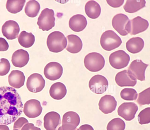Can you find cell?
Instances as JSON below:
<instances>
[{"instance_id": "obj_1", "label": "cell", "mask_w": 150, "mask_h": 130, "mask_svg": "<svg viewBox=\"0 0 150 130\" xmlns=\"http://www.w3.org/2000/svg\"><path fill=\"white\" fill-rule=\"evenodd\" d=\"M23 108L20 96L14 88L0 87V124L8 125L15 122Z\"/></svg>"}, {"instance_id": "obj_2", "label": "cell", "mask_w": 150, "mask_h": 130, "mask_svg": "<svg viewBox=\"0 0 150 130\" xmlns=\"http://www.w3.org/2000/svg\"><path fill=\"white\" fill-rule=\"evenodd\" d=\"M67 44V40L64 34L60 32L55 31L50 33L47 40L48 48L50 52L58 53L65 48Z\"/></svg>"}, {"instance_id": "obj_3", "label": "cell", "mask_w": 150, "mask_h": 130, "mask_svg": "<svg viewBox=\"0 0 150 130\" xmlns=\"http://www.w3.org/2000/svg\"><path fill=\"white\" fill-rule=\"evenodd\" d=\"M122 43L121 38L112 30H108L104 32L100 39L102 47L107 51H110L119 47Z\"/></svg>"}, {"instance_id": "obj_4", "label": "cell", "mask_w": 150, "mask_h": 130, "mask_svg": "<svg viewBox=\"0 0 150 130\" xmlns=\"http://www.w3.org/2000/svg\"><path fill=\"white\" fill-rule=\"evenodd\" d=\"M105 62L103 56L96 52L88 54L85 57L84 60L85 67L90 71L93 72L101 70L104 67Z\"/></svg>"}, {"instance_id": "obj_5", "label": "cell", "mask_w": 150, "mask_h": 130, "mask_svg": "<svg viewBox=\"0 0 150 130\" xmlns=\"http://www.w3.org/2000/svg\"><path fill=\"white\" fill-rule=\"evenodd\" d=\"M54 12L52 9L46 8L43 10L39 16L37 24L43 31H48L55 25Z\"/></svg>"}, {"instance_id": "obj_6", "label": "cell", "mask_w": 150, "mask_h": 130, "mask_svg": "<svg viewBox=\"0 0 150 130\" xmlns=\"http://www.w3.org/2000/svg\"><path fill=\"white\" fill-rule=\"evenodd\" d=\"M109 60L112 67L119 69L124 68L128 65L130 58L125 51L120 50L112 53L109 56Z\"/></svg>"}, {"instance_id": "obj_7", "label": "cell", "mask_w": 150, "mask_h": 130, "mask_svg": "<svg viewBox=\"0 0 150 130\" xmlns=\"http://www.w3.org/2000/svg\"><path fill=\"white\" fill-rule=\"evenodd\" d=\"M149 26V23L147 20L137 16L129 20L126 25L125 29L128 33L134 35L145 31Z\"/></svg>"}, {"instance_id": "obj_8", "label": "cell", "mask_w": 150, "mask_h": 130, "mask_svg": "<svg viewBox=\"0 0 150 130\" xmlns=\"http://www.w3.org/2000/svg\"><path fill=\"white\" fill-rule=\"evenodd\" d=\"M148 66L141 60L136 59L131 63L127 71L133 78L143 81L145 80V71Z\"/></svg>"}, {"instance_id": "obj_9", "label": "cell", "mask_w": 150, "mask_h": 130, "mask_svg": "<svg viewBox=\"0 0 150 130\" xmlns=\"http://www.w3.org/2000/svg\"><path fill=\"white\" fill-rule=\"evenodd\" d=\"M90 90L95 93L100 94L105 92L108 88V83L104 76L99 74L93 76L89 82Z\"/></svg>"}, {"instance_id": "obj_10", "label": "cell", "mask_w": 150, "mask_h": 130, "mask_svg": "<svg viewBox=\"0 0 150 130\" xmlns=\"http://www.w3.org/2000/svg\"><path fill=\"white\" fill-rule=\"evenodd\" d=\"M45 83V81L42 75L35 73L30 75L28 78L26 87L29 91L37 93L43 89Z\"/></svg>"}, {"instance_id": "obj_11", "label": "cell", "mask_w": 150, "mask_h": 130, "mask_svg": "<svg viewBox=\"0 0 150 130\" xmlns=\"http://www.w3.org/2000/svg\"><path fill=\"white\" fill-rule=\"evenodd\" d=\"M138 109L137 105L133 102H124L119 107L118 114L125 120L130 121L135 117Z\"/></svg>"}, {"instance_id": "obj_12", "label": "cell", "mask_w": 150, "mask_h": 130, "mask_svg": "<svg viewBox=\"0 0 150 130\" xmlns=\"http://www.w3.org/2000/svg\"><path fill=\"white\" fill-rule=\"evenodd\" d=\"M78 114L73 111H69L63 115L62 121V130H76L80 122Z\"/></svg>"}, {"instance_id": "obj_13", "label": "cell", "mask_w": 150, "mask_h": 130, "mask_svg": "<svg viewBox=\"0 0 150 130\" xmlns=\"http://www.w3.org/2000/svg\"><path fill=\"white\" fill-rule=\"evenodd\" d=\"M63 68L60 64L56 62L47 64L44 68V73L45 77L51 81L59 79L62 75Z\"/></svg>"}, {"instance_id": "obj_14", "label": "cell", "mask_w": 150, "mask_h": 130, "mask_svg": "<svg viewBox=\"0 0 150 130\" xmlns=\"http://www.w3.org/2000/svg\"><path fill=\"white\" fill-rule=\"evenodd\" d=\"M42 110L40 102L37 100L32 99L27 101L25 103L23 112L28 118H33L40 116Z\"/></svg>"}, {"instance_id": "obj_15", "label": "cell", "mask_w": 150, "mask_h": 130, "mask_svg": "<svg viewBox=\"0 0 150 130\" xmlns=\"http://www.w3.org/2000/svg\"><path fill=\"white\" fill-rule=\"evenodd\" d=\"M20 30L18 23L11 20L6 21L3 25L1 28L3 35L7 39L10 40L17 37Z\"/></svg>"}, {"instance_id": "obj_16", "label": "cell", "mask_w": 150, "mask_h": 130, "mask_svg": "<svg viewBox=\"0 0 150 130\" xmlns=\"http://www.w3.org/2000/svg\"><path fill=\"white\" fill-rule=\"evenodd\" d=\"M117 105V102L115 98L108 95L102 97L98 103L99 110L105 114L111 113L115 110Z\"/></svg>"}, {"instance_id": "obj_17", "label": "cell", "mask_w": 150, "mask_h": 130, "mask_svg": "<svg viewBox=\"0 0 150 130\" xmlns=\"http://www.w3.org/2000/svg\"><path fill=\"white\" fill-rule=\"evenodd\" d=\"M43 119L44 126L46 130H57L61 123L59 114L54 111L50 112L46 114Z\"/></svg>"}, {"instance_id": "obj_18", "label": "cell", "mask_w": 150, "mask_h": 130, "mask_svg": "<svg viewBox=\"0 0 150 130\" xmlns=\"http://www.w3.org/2000/svg\"><path fill=\"white\" fill-rule=\"evenodd\" d=\"M129 19L128 16L123 13H119L113 17L112 25L114 28L122 36H126L128 33L125 29L126 24Z\"/></svg>"}, {"instance_id": "obj_19", "label": "cell", "mask_w": 150, "mask_h": 130, "mask_svg": "<svg viewBox=\"0 0 150 130\" xmlns=\"http://www.w3.org/2000/svg\"><path fill=\"white\" fill-rule=\"evenodd\" d=\"M29 59L28 52L23 49H20L16 51L13 53L11 61L15 67L22 68L28 64Z\"/></svg>"}, {"instance_id": "obj_20", "label": "cell", "mask_w": 150, "mask_h": 130, "mask_svg": "<svg viewBox=\"0 0 150 130\" xmlns=\"http://www.w3.org/2000/svg\"><path fill=\"white\" fill-rule=\"evenodd\" d=\"M115 80L117 84L120 87H134L136 84L137 80L131 76L127 70H125L118 72Z\"/></svg>"}, {"instance_id": "obj_21", "label": "cell", "mask_w": 150, "mask_h": 130, "mask_svg": "<svg viewBox=\"0 0 150 130\" xmlns=\"http://www.w3.org/2000/svg\"><path fill=\"white\" fill-rule=\"evenodd\" d=\"M87 24L85 17L81 14L74 15L70 18L69 21L70 28L75 32H79L83 30Z\"/></svg>"}, {"instance_id": "obj_22", "label": "cell", "mask_w": 150, "mask_h": 130, "mask_svg": "<svg viewBox=\"0 0 150 130\" xmlns=\"http://www.w3.org/2000/svg\"><path fill=\"white\" fill-rule=\"evenodd\" d=\"M25 79V77L23 72L18 70H12L8 77L9 84L16 88H19L23 86Z\"/></svg>"}, {"instance_id": "obj_23", "label": "cell", "mask_w": 150, "mask_h": 130, "mask_svg": "<svg viewBox=\"0 0 150 130\" xmlns=\"http://www.w3.org/2000/svg\"><path fill=\"white\" fill-rule=\"evenodd\" d=\"M68 44L66 49L71 53L75 54L79 52L82 49V41L78 36L71 34L67 37Z\"/></svg>"}, {"instance_id": "obj_24", "label": "cell", "mask_w": 150, "mask_h": 130, "mask_svg": "<svg viewBox=\"0 0 150 130\" xmlns=\"http://www.w3.org/2000/svg\"><path fill=\"white\" fill-rule=\"evenodd\" d=\"M49 93L53 99L60 100L63 98L67 93V89L65 85L60 82L53 84L51 86Z\"/></svg>"}, {"instance_id": "obj_25", "label": "cell", "mask_w": 150, "mask_h": 130, "mask_svg": "<svg viewBox=\"0 0 150 130\" xmlns=\"http://www.w3.org/2000/svg\"><path fill=\"white\" fill-rule=\"evenodd\" d=\"M144 46L143 39L139 37H135L129 39L126 43L127 50L132 54L137 53L140 52Z\"/></svg>"}, {"instance_id": "obj_26", "label": "cell", "mask_w": 150, "mask_h": 130, "mask_svg": "<svg viewBox=\"0 0 150 130\" xmlns=\"http://www.w3.org/2000/svg\"><path fill=\"white\" fill-rule=\"evenodd\" d=\"M85 10L88 17L93 19L98 17L101 11L99 4L94 0H90L86 3L85 6Z\"/></svg>"}, {"instance_id": "obj_27", "label": "cell", "mask_w": 150, "mask_h": 130, "mask_svg": "<svg viewBox=\"0 0 150 130\" xmlns=\"http://www.w3.org/2000/svg\"><path fill=\"white\" fill-rule=\"evenodd\" d=\"M146 3L144 0H127L123 6V8L126 12L133 13L144 7Z\"/></svg>"}, {"instance_id": "obj_28", "label": "cell", "mask_w": 150, "mask_h": 130, "mask_svg": "<svg viewBox=\"0 0 150 130\" xmlns=\"http://www.w3.org/2000/svg\"><path fill=\"white\" fill-rule=\"evenodd\" d=\"M18 39L21 46L25 48H29L34 44L35 37L32 32L28 33L23 31L19 35Z\"/></svg>"}, {"instance_id": "obj_29", "label": "cell", "mask_w": 150, "mask_h": 130, "mask_svg": "<svg viewBox=\"0 0 150 130\" xmlns=\"http://www.w3.org/2000/svg\"><path fill=\"white\" fill-rule=\"evenodd\" d=\"M39 3L35 0H30L27 2L25 8V12L28 17L34 18L36 16L40 9Z\"/></svg>"}, {"instance_id": "obj_30", "label": "cell", "mask_w": 150, "mask_h": 130, "mask_svg": "<svg viewBox=\"0 0 150 130\" xmlns=\"http://www.w3.org/2000/svg\"><path fill=\"white\" fill-rule=\"evenodd\" d=\"M25 2V0H8L6 4V8L9 12L16 13L22 10Z\"/></svg>"}, {"instance_id": "obj_31", "label": "cell", "mask_w": 150, "mask_h": 130, "mask_svg": "<svg viewBox=\"0 0 150 130\" xmlns=\"http://www.w3.org/2000/svg\"><path fill=\"white\" fill-rule=\"evenodd\" d=\"M125 128L124 121L119 118H116L109 122L107 126V130H124Z\"/></svg>"}, {"instance_id": "obj_32", "label": "cell", "mask_w": 150, "mask_h": 130, "mask_svg": "<svg viewBox=\"0 0 150 130\" xmlns=\"http://www.w3.org/2000/svg\"><path fill=\"white\" fill-rule=\"evenodd\" d=\"M120 95L121 98L124 100L133 101L137 99L138 94L134 89L126 88L121 90Z\"/></svg>"}, {"instance_id": "obj_33", "label": "cell", "mask_w": 150, "mask_h": 130, "mask_svg": "<svg viewBox=\"0 0 150 130\" xmlns=\"http://www.w3.org/2000/svg\"><path fill=\"white\" fill-rule=\"evenodd\" d=\"M137 102L140 106L150 103V88L145 89L139 94Z\"/></svg>"}, {"instance_id": "obj_34", "label": "cell", "mask_w": 150, "mask_h": 130, "mask_svg": "<svg viewBox=\"0 0 150 130\" xmlns=\"http://www.w3.org/2000/svg\"><path fill=\"white\" fill-rule=\"evenodd\" d=\"M139 123L141 124L150 122V107H148L142 110L138 116Z\"/></svg>"}, {"instance_id": "obj_35", "label": "cell", "mask_w": 150, "mask_h": 130, "mask_svg": "<svg viewBox=\"0 0 150 130\" xmlns=\"http://www.w3.org/2000/svg\"><path fill=\"white\" fill-rule=\"evenodd\" d=\"M11 65L8 60L4 58L0 59V76L6 75L9 72Z\"/></svg>"}, {"instance_id": "obj_36", "label": "cell", "mask_w": 150, "mask_h": 130, "mask_svg": "<svg viewBox=\"0 0 150 130\" xmlns=\"http://www.w3.org/2000/svg\"><path fill=\"white\" fill-rule=\"evenodd\" d=\"M28 123V120L25 118L19 117L15 122L13 124V129H16L20 130L25 124Z\"/></svg>"}, {"instance_id": "obj_37", "label": "cell", "mask_w": 150, "mask_h": 130, "mask_svg": "<svg viewBox=\"0 0 150 130\" xmlns=\"http://www.w3.org/2000/svg\"><path fill=\"white\" fill-rule=\"evenodd\" d=\"M107 3L113 8H117L121 6L124 3V0H107Z\"/></svg>"}, {"instance_id": "obj_38", "label": "cell", "mask_w": 150, "mask_h": 130, "mask_svg": "<svg viewBox=\"0 0 150 130\" xmlns=\"http://www.w3.org/2000/svg\"><path fill=\"white\" fill-rule=\"evenodd\" d=\"M9 47V45L6 40L3 38L0 37V51H7Z\"/></svg>"}, {"instance_id": "obj_39", "label": "cell", "mask_w": 150, "mask_h": 130, "mask_svg": "<svg viewBox=\"0 0 150 130\" xmlns=\"http://www.w3.org/2000/svg\"><path fill=\"white\" fill-rule=\"evenodd\" d=\"M21 130H41V129L40 128L35 126L33 124L28 123L25 124L22 128Z\"/></svg>"}, {"instance_id": "obj_40", "label": "cell", "mask_w": 150, "mask_h": 130, "mask_svg": "<svg viewBox=\"0 0 150 130\" xmlns=\"http://www.w3.org/2000/svg\"><path fill=\"white\" fill-rule=\"evenodd\" d=\"M76 130H94V129L91 126L88 124H85L82 125L79 129H76Z\"/></svg>"}, {"instance_id": "obj_41", "label": "cell", "mask_w": 150, "mask_h": 130, "mask_svg": "<svg viewBox=\"0 0 150 130\" xmlns=\"http://www.w3.org/2000/svg\"><path fill=\"white\" fill-rule=\"evenodd\" d=\"M0 130H10L8 126L6 125L0 124Z\"/></svg>"}, {"instance_id": "obj_42", "label": "cell", "mask_w": 150, "mask_h": 130, "mask_svg": "<svg viewBox=\"0 0 150 130\" xmlns=\"http://www.w3.org/2000/svg\"><path fill=\"white\" fill-rule=\"evenodd\" d=\"M77 129V128H76ZM58 130H62V126L59 127L58 129Z\"/></svg>"}, {"instance_id": "obj_43", "label": "cell", "mask_w": 150, "mask_h": 130, "mask_svg": "<svg viewBox=\"0 0 150 130\" xmlns=\"http://www.w3.org/2000/svg\"><path fill=\"white\" fill-rule=\"evenodd\" d=\"M13 130H19L18 129H13Z\"/></svg>"}]
</instances>
